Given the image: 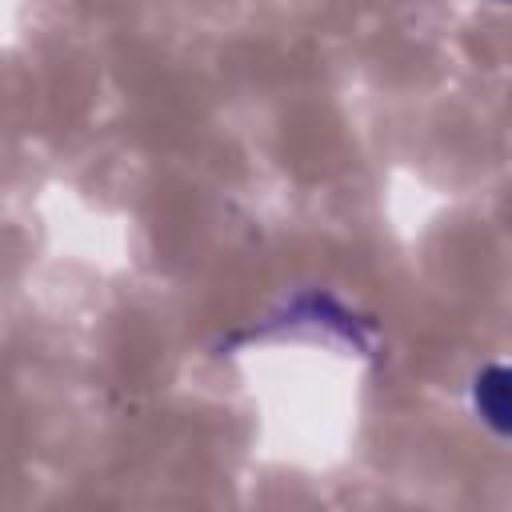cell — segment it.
Segmentation results:
<instances>
[{
	"instance_id": "obj_1",
	"label": "cell",
	"mask_w": 512,
	"mask_h": 512,
	"mask_svg": "<svg viewBox=\"0 0 512 512\" xmlns=\"http://www.w3.org/2000/svg\"><path fill=\"white\" fill-rule=\"evenodd\" d=\"M472 408L492 432L512 440V364H488L476 372Z\"/></svg>"
},
{
	"instance_id": "obj_2",
	"label": "cell",
	"mask_w": 512,
	"mask_h": 512,
	"mask_svg": "<svg viewBox=\"0 0 512 512\" xmlns=\"http://www.w3.org/2000/svg\"><path fill=\"white\" fill-rule=\"evenodd\" d=\"M500 4H512V0H500Z\"/></svg>"
}]
</instances>
